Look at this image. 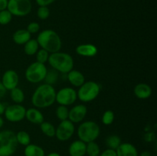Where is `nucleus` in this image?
I'll use <instances>...</instances> for the list:
<instances>
[{
  "instance_id": "obj_24",
  "label": "nucleus",
  "mask_w": 157,
  "mask_h": 156,
  "mask_svg": "<svg viewBox=\"0 0 157 156\" xmlns=\"http://www.w3.org/2000/svg\"><path fill=\"white\" fill-rule=\"evenodd\" d=\"M40 128L43 134L48 138H53L55 136V129L56 128L53 124L49 122L44 121L41 124H40Z\"/></svg>"
},
{
  "instance_id": "obj_13",
  "label": "nucleus",
  "mask_w": 157,
  "mask_h": 156,
  "mask_svg": "<svg viewBox=\"0 0 157 156\" xmlns=\"http://www.w3.org/2000/svg\"><path fill=\"white\" fill-rule=\"evenodd\" d=\"M87 114V108L84 104H78L69 110L68 119L74 124L81 123Z\"/></svg>"
},
{
  "instance_id": "obj_32",
  "label": "nucleus",
  "mask_w": 157,
  "mask_h": 156,
  "mask_svg": "<svg viewBox=\"0 0 157 156\" xmlns=\"http://www.w3.org/2000/svg\"><path fill=\"white\" fill-rule=\"evenodd\" d=\"M13 15L8 11L7 9L0 11V24L1 25H7L12 21Z\"/></svg>"
},
{
  "instance_id": "obj_42",
  "label": "nucleus",
  "mask_w": 157,
  "mask_h": 156,
  "mask_svg": "<svg viewBox=\"0 0 157 156\" xmlns=\"http://www.w3.org/2000/svg\"><path fill=\"white\" fill-rule=\"evenodd\" d=\"M3 125H4V119H3V118L0 116V129L2 128Z\"/></svg>"
},
{
  "instance_id": "obj_39",
  "label": "nucleus",
  "mask_w": 157,
  "mask_h": 156,
  "mask_svg": "<svg viewBox=\"0 0 157 156\" xmlns=\"http://www.w3.org/2000/svg\"><path fill=\"white\" fill-rule=\"evenodd\" d=\"M5 110H6V106L2 103V102H0V116H2L4 114Z\"/></svg>"
},
{
  "instance_id": "obj_20",
  "label": "nucleus",
  "mask_w": 157,
  "mask_h": 156,
  "mask_svg": "<svg viewBox=\"0 0 157 156\" xmlns=\"http://www.w3.org/2000/svg\"><path fill=\"white\" fill-rule=\"evenodd\" d=\"M32 38V35L26 29H18L12 35V40L18 45H24Z\"/></svg>"
},
{
  "instance_id": "obj_12",
  "label": "nucleus",
  "mask_w": 157,
  "mask_h": 156,
  "mask_svg": "<svg viewBox=\"0 0 157 156\" xmlns=\"http://www.w3.org/2000/svg\"><path fill=\"white\" fill-rule=\"evenodd\" d=\"M1 83L6 90H12L18 87L19 83V76L15 70H7L4 72L2 76Z\"/></svg>"
},
{
  "instance_id": "obj_35",
  "label": "nucleus",
  "mask_w": 157,
  "mask_h": 156,
  "mask_svg": "<svg viewBox=\"0 0 157 156\" xmlns=\"http://www.w3.org/2000/svg\"><path fill=\"white\" fill-rule=\"evenodd\" d=\"M99 156H117L116 150L111 149V148H107L104 151H103L102 152H101Z\"/></svg>"
},
{
  "instance_id": "obj_33",
  "label": "nucleus",
  "mask_w": 157,
  "mask_h": 156,
  "mask_svg": "<svg viewBox=\"0 0 157 156\" xmlns=\"http://www.w3.org/2000/svg\"><path fill=\"white\" fill-rule=\"evenodd\" d=\"M37 16L41 20H46L50 16V10L48 6H39L37 10Z\"/></svg>"
},
{
  "instance_id": "obj_23",
  "label": "nucleus",
  "mask_w": 157,
  "mask_h": 156,
  "mask_svg": "<svg viewBox=\"0 0 157 156\" xmlns=\"http://www.w3.org/2000/svg\"><path fill=\"white\" fill-rule=\"evenodd\" d=\"M10 97L12 100L16 104H21L25 100V93L23 90L19 87H15L10 90Z\"/></svg>"
},
{
  "instance_id": "obj_1",
  "label": "nucleus",
  "mask_w": 157,
  "mask_h": 156,
  "mask_svg": "<svg viewBox=\"0 0 157 156\" xmlns=\"http://www.w3.org/2000/svg\"><path fill=\"white\" fill-rule=\"evenodd\" d=\"M56 90L55 87L48 84H41L34 91L32 96V105L37 109L50 107L55 102Z\"/></svg>"
},
{
  "instance_id": "obj_30",
  "label": "nucleus",
  "mask_w": 157,
  "mask_h": 156,
  "mask_svg": "<svg viewBox=\"0 0 157 156\" xmlns=\"http://www.w3.org/2000/svg\"><path fill=\"white\" fill-rule=\"evenodd\" d=\"M115 119V114L112 110H106L103 114L101 121L102 123L105 125H110L113 122Z\"/></svg>"
},
{
  "instance_id": "obj_2",
  "label": "nucleus",
  "mask_w": 157,
  "mask_h": 156,
  "mask_svg": "<svg viewBox=\"0 0 157 156\" xmlns=\"http://www.w3.org/2000/svg\"><path fill=\"white\" fill-rule=\"evenodd\" d=\"M39 47L47 50L49 54L60 51L62 47L61 37L52 29H45L38 34L36 38Z\"/></svg>"
},
{
  "instance_id": "obj_27",
  "label": "nucleus",
  "mask_w": 157,
  "mask_h": 156,
  "mask_svg": "<svg viewBox=\"0 0 157 156\" xmlns=\"http://www.w3.org/2000/svg\"><path fill=\"white\" fill-rule=\"evenodd\" d=\"M58 79H59V73L52 68L50 70H48L44 81L46 84L53 86L58 82Z\"/></svg>"
},
{
  "instance_id": "obj_14",
  "label": "nucleus",
  "mask_w": 157,
  "mask_h": 156,
  "mask_svg": "<svg viewBox=\"0 0 157 156\" xmlns=\"http://www.w3.org/2000/svg\"><path fill=\"white\" fill-rule=\"evenodd\" d=\"M77 54L85 58H93L98 54V47L92 44H82L77 46L75 48Z\"/></svg>"
},
{
  "instance_id": "obj_38",
  "label": "nucleus",
  "mask_w": 157,
  "mask_h": 156,
  "mask_svg": "<svg viewBox=\"0 0 157 156\" xmlns=\"http://www.w3.org/2000/svg\"><path fill=\"white\" fill-rule=\"evenodd\" d=\"M8 2L9 0H0V11L7 9Z\"/></svg>"
},
{
  "instance_id": "obj_17",
  "label": "nucleus",
  "mask_w": 157,
  "mask_h": 156,
  "mask_svg": "<svg viewBox=\"0 0 157 156\" xmlns=\"http://www.w3.org/2000/svg\"><path fill=\"white\" fill-rule=\"evenodd\" d=\"M86 145L87 143L78 139L71 143L68 148V154L70 156H85Z\"/></svg>"
},
{
  "instance_id": "obj_37",
  "label": "nucleus",
  "mask_w": 157,
  "mask_h": 156,
  "mask_svg": "<svg viewBox=\"0 0 157 156\" xmlns=\"http://www.w3.org/2000/svg\"><path fill=\"white\" fill-rule=\"evenodd\" d=\"M6 93H7V90H6V89L5 88L4 86L2 85V84L0 81V99H2L6 96Z\"/></svg>"
},
{
  "instance_id": "obj_15",
  "label": "nucleus",
  "mask_w": 157,
  "mask_h": 156,
  "mask_svg": "<svg viewBox=\"0 0 157 156\" xmlns=\"http://www.w3.org/2000/svg\"><path fill=\"white\" fill-rule=\"evenodd\" d=\"M133 93L136 98L140 99H147L151 96L153 93L152 87L145 83H140L135 86Z\"/></svg>"
},
{
  "instance_id": "obj_11",
  "label": "nucleus",
  "mask_w": 157,
  "mask_h": 156,
  "mask_svg": "<svg viewBox=\"0 0 157 156\" xmlns=\"http://www.w3.org/2000/svg\"><path fill=\"white\" fill-rule=\"evenodd\" d=\"M75 132V126L69 119L61 121L55 129V136L60 142H66L71 139Z\"/></svg>"
},
{
  "instance_id": "obj_21",
  "label": "nucleus",
  "mask_w": 157,
  "mask_h": 156,
  "mask_svg": "<svg viewBox=\"0 0 157 156\" xmlns=\"http://www.w3.org/2000/svg\"><path fill=\"white\" fill-rule=\"evenodd\" d=\"M25 156H45V151L42 147L36 144L30 143L24 149Z\"/></svg>"
},
{
  "instance_id": "obj_7",
  "label": "nucleus",
  "mask_w": 157,
  "mask_h": 156,
  "mask_svg": "<svg viewBox=\"0 0 157 156\" xmlns=\"http://www.w3.org/2000/svg\"><path fill=\"white\" fill-rule=\"evenodd\" d=\"M47 71L48 69L45 64L35 61L26 68L25 77L31 84H39L44 81Z\"/></svg>"
},
{
  "instance_id": "obj_18",
  "label": "nucleus",
  "mask_w": 157,
  "mask_h": 156,
  "mask_svg": "<svg viewBox=\"0 0 157 156\" xmlns=\"http://www.w3.org/2000/svg\"><path fill=\"white\" fill-rule=\"evenodd\" d=\"M25 119L31 123L40 125L44 121V116L38 109L33 107L26 110Z\"/></svg>"
},
{
  "instance_id": "obj_29",
  "label": "nucleus",
  "mask_w": 157,
  "mask_h": 156,
  "mask_svg": "<svg viewBox=\"0 0 157 156\" xmlns=\"http://www.w3.org/2000/svg\"><path fill=\"white\" fill-rule=\"evenodd\" d=\"M68 114L69 110L67 106H65L59 105L56 108V110H55L56 117L60 121H64L66 120V119H68Z\"/></svg>"
},
{
  "instance_id": "obj_5",
  "label": "nucleus",
  "mask_w": 157,
  "mask_h": 156,
  "mask_svg": "<svg viewBox=\"0 0 157 156\" xmlns=\"http://www.w3.org/2000/svg\"><path fill=\"white\" fill-rule=\"evenodd\" d=\"M101 128L94 121L82 122L78 128V136L80 140L85 143L94 142L99 137Z\"/></svg>"
},
{
  "instance_id": "obj_25",
  "label": "nucleus",
  "mask_w": 157,
  "mask_h": 156,
  "mask_svg": "<svg viewBox=\"0 0 157 156\" xmlns=\"http://www.w3.org/2000/svg\"><path fill=\"white\" fill-rule=\"evenodd\" d=\"M121 143H122V141H121V137L117 135H110L106 138L105 144L107 148L116 150Z\"/></svg>"
},
{
  "instance_id": "obj_8",
  "label": "nucleus",
  "mask_w": 157,
  "mask_h": 156,
  "mask_svg": "<svg viewBox=\"0 0 157 156\" xmlns=\"http://www.w3.org/2000/svg\"><path fill=\"white\" fill-rule=\"evenodd\" d=\"M32 5L30 0H9L7 10L13 16L25 17L32 12Z\"/></svg>"
},
{
  "instance_id": "obj_6",
  "label": "nucleus",
  "mask_w": 157,
  "mask_h": 156,
  "mask_svg": "<svg viewBox=\"0 0 157 156\" xmlns=\"http://www.w3.org/2000/svg\"><path fill=\"white\" fill-rule=\"evenodd\" d=\"M101 86L95 81H85L77 91L78 99L83 102L94 101L100 94Z\"/></svg>"
},
{
  "instance_id": "obj_26",
  "label": "nucleus",
  "mask_w": 157,
  "mask_h": 156,
  "mask_svg": "<svg viewBox=\"0 0 157 156\" xmlns=\"http://www.w3.org/2000/svg\"><path fill=\"white\" fill-rule=\"evenodd\" d=\"M15 137H16V140L18 145L25 147L26 145L31 143L30 135L24 130H21V131H18V132L15 133Z\"/></svg>"
},
{
  "instance_id": "obj_34",
  "label": "nucleus",
  "mask_w": 157,
  "mask_h": 156,
  "mask_svg": "<svg viewBox=\"0 0 157 156\" xmlns=\"http://www.w3.org/2000/svg\"><path fill=\"white\" fill-rule=\"evenodd\" d=\"M40 24H38V22H35V21H32V22H30L27 25V28H26V30L32 35V34H36L38 33L40 31Z\"/></svg>"
},
{
  "instance_id": "obj_36",
  "label": "nucleus",
  "mask_w": 157,
  "mask_h": 156,
  "mask_svg": "<svg viewBox=\"0 0 157 156\" xmlns=\"http://www.w3.org/2000/svg\"><path fill=\"white\" fill-rule=\"evenodd\" d=\"M56 0H35L38 6H48L54 3Z\"/></svg>"
},
{
  "instance_id": "obj_40",
  "label": "nucleus",
  "mask_w": 157,
  "mask_h": 156,
  "mask_svg": "<svg viewBox=\"0 0 157 156\" xmlns=\"http://www.w3.org/2000/svg\"><path fill=\"white\" fill-rule=\"evenodd\" d=\"M138 156H152V154L149 151H144L140 153Z\"/></svg>"
},
{
  "instance_id": "obj_4",
  "label": "nucleus",
  "mask_w": 157,
  "mask_h": 156,
  "mask_svg": "<svg viewBox=\"0 0 157 156\" xmlns=\"http://www.w3.org/2000/svg\"><path fill=\"white\" fill-rule=\"evenodd\" d=\"M18 145L15 132L9 129L0 131V156H12Z\"/></svg>"
},
{
  "instance_id": "obj_10",
  "label": "nucleus",
  "mask_w": 157,
  "mask_h": 156,
  "mask_svg": "<svg viewBox=\"0 0 157 156\" xmlns=\"http://www.w3.org/2000/svg\"><path fill=\"white\" fill-rule=\"evenodd\" d=\"M77 99H78L77 90H75L72 87H63L58 92H56L55 102H58L59 105L68 106L73 105L76 102Z\"/></svg>"
},
{
  "instance_id": "obj_19",
  "label": "nucleus",
  "mask_w": 157,
  "mask_h": 156,
  "mask_svg": "<svg viewBox=\"0 0 157 156\" xmlns=\"http://www.w3.org/2000/svg\"><path fill=\"white\" fill-rule=\"evenodd\" d=\"M67 79L73 87L79 88L85 82V76L78 70H71L67 73Z\"/></svg>"
},
{
  "instance_id": "obj_28",
  "label": "nucleus",
  "mask_w": 157,
  "mask_h": 156,
  "mask_svg": "<svg viewBox=\"0 0 157 156\" xmlns=\"http://www.w3.org/2000/svg\"><path fill=\"white\" fill-rule=\"evenodd\" d=\"M101 154V148L95 141L87 143L86 154L87 156H99Z\"/></svg>"
},
{
  "instance_id": "obj_9",
  "label": "nucleus",
  "mask_w": 157,
  "mask_h": 156,
  "mask_svg": "<svg viewBox=\"0 0 157 156\" xmlns=\"http://www.w3.org/2000/svg\"><path fill=\"white\" fill-rule=\"evenodd\" d=\"M26 109L21 104L14 103L6 106L4 116L10 122H19L25 118Z\"/></svg>"
},
{
  "instance_id": "obj_41",
  "label": "nucleus",
  "mask_w": 157,
  "mask_h": 156,
  "mask_svg": "<svg viewBox=\"0 0 157 156\" xmlns=\"http://www.w3.org/2000/svg\"><path fill=\"white\" fill-rule=\"evenodd\" d=\"M45 156H61V155L59 154V153L53 151V152H50L48 154H45Z\"/></svg>"
},
{
  "instance_id": "obj_16",
  "label": "nucleus",
  "mask_w": 157,
  "mask_h": 156,
  "mask_svg": "<svg viewBox=\"0 0 157 156\" xmlns=\"http://www.w3.org/2000/svg\"><path fill=\"white\" fill-rule=\"evenodd\" d=\"M117 156H138L137 148L130 142H122L116 149Z\"/></svg>"
},
{
  "instance_id": "obj_22",
  "label": "nucleus",
  "mask_w": 157,
  "mask_h": 156,
  "mask_svg": "<svg viewBox=\"0 0 157 156\" xmlns=\"http://www.w3.org/2000/svg\"><path fill=\"white\" fill-rule=\"evenodd\" d=\"M39 44L36 39L31 38L24 44V52L28 56H34L39 50Z\"/></svg>"
},
{
  "instance_id": "obj_31",
  "label": "nucleus",
  "mask_w": 157,
  "mask_h": 156,
  "mask_svg": "<svg viewBox=\"0 0 157 156\" xmlns=\"http://www.w3.org/2000/svg\"><path fill=\"white\" fill-rule=\"evenodd\" d=\"M49 55L50 54L47 51V50H44V49L41 48L37 51V53L35 54V58H36V61L37 62H39L41 64H45L46 63H48V61Z\"/></svg>"
},
{
  "instance_id": "obj_3",
  "label": "nucleus",
  "mask_w": 157,
  "mask_h": 156,
  "mask_svg": "<svg viewBox=\"0 0 157 156\" xmlns=\"http://www.w3.org/2000/svg\"><path fill=\"white\" fill-rule=\"evenodd\" d=\"M48 63L52 69L57 70L58 73L66 74L73 70L75 65L71 55L61 51L50 54Z\"/></svg>"
}]
</instances>
